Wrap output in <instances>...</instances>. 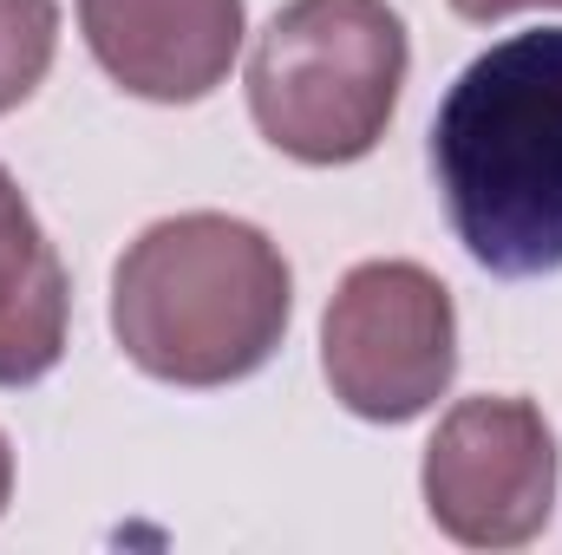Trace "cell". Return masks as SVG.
<instances>
[{
    "instance_id": "obj_2",
    "label": "cell",
    "mask_w": 562,
    "mask_h": 555,
    "mask_svg": "<svg viewBox=\"0 0 562 555\" xmlns=\"http://www.w3.org/2000/svg\"><path fill=\"white\" fill-rule=\"evenodd\" d=\"M288 262L236 216H170L112 275V333L164 386L249 380L288 333Z\"/></svg>"
},
{
    "instance_id": "obj_5",
    "label": "cell",
    "mask_w": 562,
    "mask_h": 555,
    "mask_svg": "<svg viewBox=\"0 0 562 555\" xmlns=\"http://www.w3.org/2000/svg\"><path fill=\"white\" fill-rule=\"evenodd\" d=\"M431 523L471 550H517L550 523L557 438L530 399H464L425 444Z\"/></svg>"
},
{
    "instance_id": "obj_3",
    "label": "cell",
    "mask_w": 562,
    "mask_h": 555,
    "mask_svg": "<svg viewBox=\"0 0 562 555\" xmlns=\"http://www.w3.org/2000/svg\"><path fill=\"white\" fill-rule=\"evenodd\" d=\"M406 26L386 0H288L249 59V112L301 163H353L386 138Z\"/></svg>"
},
{
    "instance_id": "obj_8",
    "label": "cell",
    "mask_w": 562,
    "mask_h": 555,
    "mask_svg": "<svg viewBox=\"0 0 562 555\" xmlns=\"http://www.w3.org/2000/svg\"><path fill=\"white\" fill-rule=\"evenodd\" d=\"M59 46V7L53 0H0V112L33 99Z\"/></svg>"
},
{
    "instance_id": "obj_10",
    "label": "cell",
    "mask_w": 562,
    "mask_h": 555,
    "mask_svg": "<svg viewBox=\"0 0 562 555\" xmlns=\"http://www.w3.org/2000/svg\"><path fill=\"white\" fill-rule=\"evenodd\" d=\"M7 497H13V451H7V438H0V510H7Z\"/></svg>"
},
{
    "instance_id": "obj_6",
    "label": "cell",
    "mask_w": 562,
    "mask_h": 555,
    "mask_svg": "<svg viewBox=\"0 0 562 555\" xmlns=\"http://www.w3.org/2000/svg\"><path fill=\"white\" fill-rule=\"evenodd\" d=\"M92 59L138 99L190 105L216 92L243 46V0H79Z\"/></svg>"
},
{
    "instance_id": "obj_1",
    "label": "cell",
    "mask_w": 562,
    "mask_h": 555,
    "mask_svg": "<svg viewBox=\"0 0 562 555\" xmlns=\"http://www.w3.org/2000/svg\"><path fill=\"white\" fill-rule=\"evenodd\" d=\"M451 229L491 275L562 269V26L477 53L431 118Z\"/></svg>"
},
{
    "instance_id": "obj_7",
    "label": "cell",
    "mask_w": 562,
    "mask_h": 555,
    "mask_svg": "<svg viewBox=\"0 0 562 555\" xmlns=\"http://www.w3.org/2000/svg\"><path fill=\"white\" fill-rule=\"evenodd\" d=\"M66 269L33 223L20 183L0 170V386H33L66 353Z\"/></svg>"
},
{
    "instance_id": "obj_4",
    "label": "cell",
    "mask_w": 562,
    "mask_h": 555,
    "mask_svg": "<svg viewBox=\"0 0 562 555\" xmlns=\"http://www.w3.org/2000/svg\"><path fill=\"white\" fill-rule=\"evenodd\" d=\"M321 366L347 412L406 424L458 373V314L419 262H360L321 320Z\"/></svg>"
},
{
    "instance_id": "obj_9",
    "label": "cell",
    "mask_w": 562,
    "mask_h": 555,
    "mask_svg": "<svg viewBox=\"0 0 562 555\" xmlns=\"http://www.w3.org/2000/svg\"><path fill=\"white\" fill-rule=\"evenodd\" d=\"M464 20H504V13H524V7H562V0H451Z\"/></svg>"
}]
</instances>
